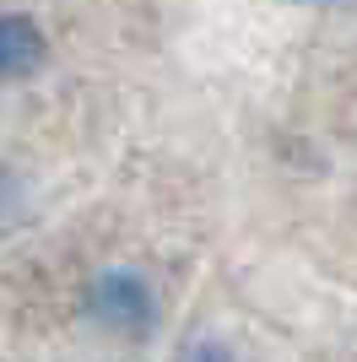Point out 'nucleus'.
Instances as JSON below:
<instances>
[{
	"mask_svg": "<svg viewBox=\"0 0 357 362\" xmlns=\"http://www.w3.org/2000/svg\"><path fill=\"white\" fill-rule=\"evenodd\" d=\"M11 200H16V179H11V168L0 163V216L11 211Z\"/></svg>",
	"mask_w": 357,
	"mask_h": 362,
	"instance_id": "nucleus-4",
	"label": "nucleus"
},
{
	"mask_svg": "<svg viewBox=\"0 0 357 362\" xmlns=\"http://www.w3.org/2000/svg\"><path fill=\"white\" fill-rule=\"evenodd\" d=\"M49 54L44 28L28 11H0V81H28Z\"/></svg>",
	"mask_w": 357,
	"mask_h": 362,
	"instance_id": "nucleus-2",
	"label": "nucleus"
},
{
	"mask_svg": "<svg viewBox=\"0 0 357 362\" xmlns=\"http://www.w3.org/2000/svg\"><path fill=\"white\" fill-rule=\"evenodd\" d=\"M87 319L108 335H125V341H141L157 325V292L135 265H108L87 281V298H81Z\"/></svg>",
	"mask_w": 357,
	"mask_h": 362,
	"instance_id": "nucleus-1",
	"label": "nucleus"
},
{
	"mask_svg": "<svg viewBox=\"0 0 357 362\" xmlns=\"http://www.w3.org/2000/svg\"><path fill=\"white\" fill-rule=\"evenodd\" d=\"M174 362H238V357H233V346H227V341H217V335H195V341H184V346H178Z\"/></svg>",
	"mask_w": 357,
	"mask_h": 362,
	"instance_id": "nucleus-3",
	"label": "nucleus"
}]
</instances>
